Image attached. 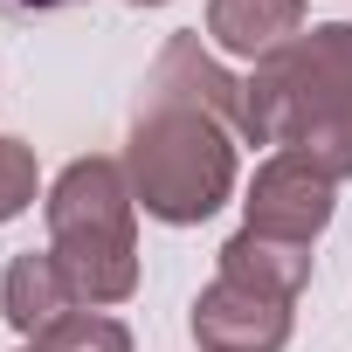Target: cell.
<instances>
[{"instance_id":"obj_10","label":"cell","mask_w":352,"mask_h":352,"mask_svg":"<svg viewBox=\"0 0 352 352\" xmlns=\"http://www.w3.org/2000/svg\"><path fill=\"white\" fill-rule=\"evenodd\" d=\"M35 152L21 138H0V221H21L35 208Z\"/></svg>"},{"instance_id":"obj_7","label":"cell","mask_w":352,"mask_h":352,"mask_svg":"<svg viewBox=\"0 0 352 352\" xmlns=\"http://www.w3.org/2000/svg\"><path fill=\"white\" fill-rule=\"evenodd\" d=\"M0 311H8V324L21 338H42V331H56L76 311V297H69V283H63V270H56L49 249L42 256L28 249V256L8 263V276H0Z\"/></svg>"},{"instance_id":"obj_3","label":"cell","mask_w":352,"mask_h":352,"mask_svg":"<svg viewBox=\"0 0 352 352\" xmlns=\"http://www.w3.org/2000/svg\"><path fill=\"white\" fill-rule=\"evenodd\" d=\"M138 201L118 159H76L49 187V256L76 304H124L138 290Z\"/></svg>"},{"instance_id":"obj_8","label":"cell","mask_w":352,"mask_h":352,"mask_svg":"<svg viewBox=\"0 0 352 352\" xmlns=\"http://www.w3.org/2000/svg\"><path fill=\"white\" fill-rule=\"evenodd\" d=\"M221 276H235V283H249V290H270V297H297V290L311 283V249L270 242V235L242 228V235L221 242Z\"/></svg>"},{"instance_id":"obj_2","label":"cell","mask_w":352,"mask_h":352,"mask_svg":"<svg viewBox=\"0 0 352 352\" xmlns=\"http://www.w3.org/2000/svg\"><path fill=\"white\" fill-rule=\"evenodd\" d=\"M242 138L311 159L324 180L352 173V21H324L256 63L242 83Z\"/></svg>"},{"instance_id":"obj_1","label":"cell","mask_w":352,"mask_h":352,"mask_svg":"<svg viewBox=\"0 0 352 352\" xmlns=\"http://www.w3.org/2000/svg\"><path fill=\"white\" fill-rule=\"evenodd\" d=\"M235 138H242V83L201 49V35H173L145 69L124 145L131 201L166 228L208 221L235 194Z\"/></svg>"},{"instance_id":"obj_4","label":"cell","mask_w":352,"mask_h":352,"mask_svg":"<svg viewBox=\"0 0 352 352\" xmlns=\"http://www.w3.org/2000/svg\"><path fill=\"white\" fill-rule=\"evenodd\" d=\"M242 208H249L242 228H256V235H270V242H297V249H311V242L331 228V214H338V180H324L311 159L276 152L270 166H256V180H249V201H242Z\"/></svg>"},{"instance_id":"obj_13","label":"cell","mask_w":352,"mask_h":352,"mask_svg":"<svg viewBox=\"0 0 352 352\" xmlns=\"http://www.w3.org/2000/svg\"><path fill=\"white\" fill-rule=\"evenodd\" d=\"M28 352H35V345H28Z\"/></svg>"},{"instance_id":"obj_5","label":"cell","mask_w":352,"mask_h":352,"mask_svg":"<svg viewBox=\"0 0 352 352\" xmlns=\"http://www.w3.org/2000/svg\"><path fill=\"white\" fill-rule=\"evenodd\" d=\"M194 338H201V352H283L290 345V297L221 276L194 297Z\"/></svg>"},{"instance_id":"obj_11","label":"cell","mask_w":352,"mask_h":352,"mask_svg":"<svg viewBox=\"0 0 352 352\" xmlns=\"http://www.w3.org/2000/svg\"><path fill=\"white\" fill-rule=\"evenodd\" d=\"M8 14H49V8H69V0H0Z\"/></svg>"},{"instance_id":"obj_9","label":"cell","mask_w":352,"mask_h":352,"mask_svg":"<svg viewBox=\"0 0 352 352\" xmlns=\"http://www.w3.org/2000/svg\"><path fill=\"white\" fill-rule=\"evenodd\" d=\"M35 352H131V331L104 311H69L56 331L35 338Z\"/></svg>"},{"instance_id":"obj_6","label":"cell","mask_w":352,"mask_h":352,"mask_svg":"<svg viewBox=\"0 0 352 352\" xmlns=\"http://www.w3.org/2000/svg\"><path fill=\"white\" fill-rule=\"evenodd\" d=\"M208 35L242 63H270L304 35V0H208Z\"/></svg>"},{"instance_id":"obj_12","label":"cell","mask_w":352,"mask_h":352,"mask_svg":"<svg viewBox=\"0 0 352 352\" xmlns=\"http://www.w3.org/2000/svg\"><path fill=\"white\" fill-rule=\"evenodd\" d=\"M124 8H166V0H124Z\"/></svg>"}]
</instances>
